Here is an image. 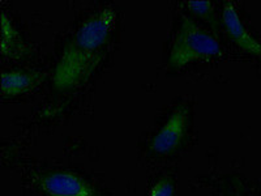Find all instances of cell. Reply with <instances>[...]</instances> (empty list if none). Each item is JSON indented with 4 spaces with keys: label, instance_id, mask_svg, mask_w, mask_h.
<instances>
[{
    "label": "cell",
    "instance_id": "cell-1",
    "mask_svg": "<svg viewBox=\"0 0 261 196\" xmlns=\"http://www.w3.org/2000/svg\"><path fill=\"white\" fill-rule=\"evenodd\" d=\"M115 24L116 12L106 8L90 16L79 28L55 67L53 83L57 89L73 88L95 71L103 58Z\"/></svg>",
    "mask_w": 261,
    "mask_h": 196
},
{
    "label": "cell",
    "instance_id": "cell-2",
    "mask_svg": "<svg viewBox=\"0 0 261 196\" xmlns=\"http://www.w3.org/2000/svg\"><path fill=\"white\" fill-rule=\"evenodd\" d=\"M222 53L220 43L196 24L191 18L184 17L170 51V63L174 68H181L188 63L202 58L216 57Z\"/></svg>",
    "mask_w": 261,
    "mask_h": 196
},
{
    "label": "cell",
    "instance_id": "cell-3",
    "mask_svg": "<svg viewBox=\"0 0 261 196\" xmlns=\"http://www.w3.org/2000/svg\"><path fill=\"white\" fill-rule=\"evenodd\" d=\"M41 187L48 196H94L93 187L73 173H51L41 179Z\"/></svg>",
    "mask_w": 261,
    "mask_h": 196
},
{
    "label": "cell",
    "instance_id": "cell-4",
    "mask_svg": "<svg viewBox=\"0 0 261 196\" xmlns=\"http://www.w3.org/2000/svg\"><path fill=\"white\" fill-rule=\"evenodd\" d=\"M186 111L178 109L172 113L151 141V149L157 153H169L180 144L186 131Z\"/></svg>",
    "mask_w": 261,
    "mask_h": 196
},
{
    "label": "cell",
    "instance_id": "cell-5",
    "mask_svg": "<svg viewBox=\"0 0 261 196\" xmlns=\"http://www.w3.org/2000/svg\"><path fill=\"white\" fill-rule=\"evenodd\" d=\"M222 18L226 30H227L228 34L232 37V39L237 42L238 45L241 46L247 53L255 54L257 57H261V45L249 34L231 3L225 4Z\"/></svg>",
    "mask_w": 261,
    "mask_h": 196
},
{
    "label": "cell",
    "instance_id": "cell-6",
    "mask_svg": "<svg viewBox=\"0 0 261 196\" xmlns=\"http://www.w3.org/2000/svg\"><path fill=\"white\" fill-rule=\"evenodd\" d=\"M33 85V76L24 72H4L2 75V93L4 95H18L29 90Z\"/></svg>",
    "mask_w": 261,
    "mask_h": 196
},
{
    "label": "cell",
    "instance_id": "cell-7",
    "mask_svg": "<svg viewBox=\"0 0 261 196\" xmlns=\"http://www.w3.org/2000/svg\"><path fill=\"white\" fill-rule=\"evenodd\" d=\"M0 25H2V50L7 53V50L12 47L16 38V30L13 29L12 22L8 20L6 13L0 15Z\"/></svg>",
    "mask_w": 261,
    "mask_h": 196
},
{
    "label": "cell",
    "instance_id": "cell-8",
    "mask_svg": "<svg viewBox=\"0 0 261 196\" xmlns=\"http://www.w3.org/2000/svg\"><path fill=\"white\" fill-rule=\"evenodd\" d=\"M174 188L169 181H160L153 186L149 196H172Z\"/></svg>",
    "mask_w": 261,
    "mask_h": 196
},
{
    "label": "cell",
    "instance_id": "cell-9",
    "mask_svg": "<svg viewBox=\"0 0 261 196\" xmlns=\"http://www.w3.org/2000/svg\"><path fill=\"white\" fill-rule=\"evenodd\" d=\"M187 4L196 15L201 16V17H206L212 11L211 2H202V0H199V2H188Z\"/></svg>",
    "mask_w": 261,
    "mask_h": 196
}]
</instances>
